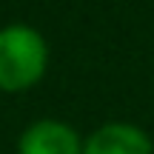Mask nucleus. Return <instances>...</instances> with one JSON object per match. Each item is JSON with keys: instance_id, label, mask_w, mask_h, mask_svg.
<instances>
[{"instance_id": "1", "label": "nucleus", "mask_w": 154, "mask_h": 154, "mask_svg": "<svg viewBox=\"0 0 154 154\" xmlns=\"http://www.w3.org/2000/svg\"><path fill=\"white\" fill-rule=\"evenodd\" d=\"M49 69V43L29 23L0 26V91H26Z\"/></svg>"}, {"instance_id": "2", "label": "nucleus", "mask_w": 154, "mask_h": 154, "mask_svg": "<svg viewBox=\"0 0 154 154\" xmlns=\"http://www.w3.org/2000/svg\"><path fill=\"white\" fill-rule=\"evenodd\" d=\"M17 154H83V137L63 120L40 117L23 128Z\"/></svg>"}, {"instance_id": "3", "label": "nucleus", "mask_w": 154, "mask_h": 154, "mask_svg": "<svg viewBox=\"0 0 154 154\" xmlns=\"http://www.w3.org/2000/svg\"><path fill=\"white\" fill-rule=\"evenodd\" d=\"M83 154H154V143L140 126L111 120L83 137Z\"/></svg>"}]
</instances>
